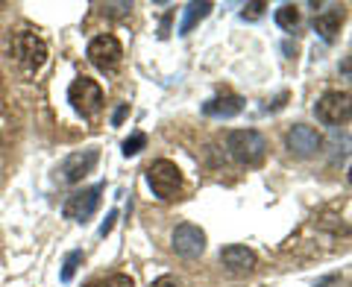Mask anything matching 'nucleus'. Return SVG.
I'll return each instance as SVG.
<instances>
[{"label": "nucleus", "instance_id": "obj_12", "mask_svg": "<svg viewBox=\"0 0 352 287\" xmlns=\"http://www.w3.org/2000/svg\"><path fill=\"white\" fill-rule=\"evenodd\" d=\"M203 112H206L208 117H235V115L244 112V100H241V97H235V94L214 97V100H208V103L203 106Z\"/></svg>", "mask_w": 352, "mask_h": 287}, {"label": "nucleus", "instance_id": "obj_1", "mask_svg": "<svg viewBox=\"0 0 352 287\" xmlns=\"http://www.w3.org/2000/svg\"><path fill=\"white\" fill-rule=\"evenodd\" d=\"M226 147H229V156H232L238 164L252 168V164H258L264 159V152H267V141H264V135L256 132V129H235L232 135H229Z\"/></svg>", "mask_w": 352, "mask_h": 287}, {"label": "nucleus", "instance_id": "obj_22", "mask_svg": "<svg viewBox=\"0 0 352 287\" xmlns=\"http://www.w3.org/2000/svg\"><path fill=\"white\" fill-rule=\"evenodd\" d=\"M150 287H182V284H179V279H176V275H162V279H156Z\"/></svg>", "mask_w": 352, "mask_h": 287}, {"label": "nucleus", "instance_id": "obj_2", "mask_svg": "<svg viewBox=\"0 0 352 287\" xmlns=\"http://www.w3.org/2000/svg\"><path fill=\"white\" fill-rule=\"evenodd\" d=\"M147 182H150V191L156 194L159 200H173L182 187V170L176 168L173 161L159 159L147 168Z\"/></svg>", "mask_w": 352, "mask_h": 287}, {"label": "nucleus", "instance_id": "obj_6", "mask_svg": "<svg viewBox=\"0 0 352 287\" xmlns=\"http://www.w3.org/2000/svg\"><path fill=\"white\" fill-rule=\"evenodd\" d=\"M120 56H124V47L115 36H97L88 44V62L100 71H115L120 65Z\"/></svg>", "mask_w": 352, "mask_h": 287}, {"label": "nucleus", "instance_id": "obj_13", "mask_svg": "<svg viewBox=\"0 0 352 287\" xmlns=\"http://www.w3.org/2000/svg\"><path fill=\"white\" fill-rule=\"evenodd\" d=\"M212 12V3H188L182 9V24H179V36H188V32L200 24V21Z\"/></svg>", "mask_w": 352, "mask_h": 287}, {"label": "nucleus", "instance_id": "obj_14", "mask_svg": "<svg viewBox=\"0 0 352 287\" xmlns=\"http://www.w3.org/2000/svg\"><path fill=\"white\" fill-rule=\"evenodd\" d=\"M314 32H320L323 41H332L338 32H340V15H338V12L317 15V18H314Z\"/></svg>", "mask_w": 352, "mask_h": 287}, {"label": "nucleus", "instance_id": "obj_3", "mask_svg": "<svg viewBox=\"0 0 352 287\" xmlns=\"http://www.w3.org/2000/svg\"><path fill=\"white\" fill-rule=\"evenodd\" d=\"M68 103L74 106V112H80L82 117H94V115H100V108H103V91L94 80L80 76V80H74L68 88Z\"/></svg>", "mask_w": 352, "mask_h": 287}, {"label": "nucleus", "instance_id": "obj_16", "mask_svg": "<svg viewBox=\"0 0 352 287\" xmlns=\"http://www.w3.org/2000/svg\"><path fill=\"white\" fill-rule=\"evenodd\" d=\"M273 18H276V24L282 30H294L296 24H300V12H296V6H291V3H282Z\"/></svg>", "mask_w": 352, "mask_h": 287}, {"label": "nucleus", "instance_id": "obj_9", "mask_svg": "<svg viewBox=\"0 0 352 287\" xmlns=\"http://www.w3.org/2000/svg\"><path fill=\"white\" fill-rule=\"evenodd\" d=\"M314 112L329 126L346 124V120H349V94L346 91H329V94H323L320 100H317Z\"/></svg>", "mask_w": 352, "mask_h": 287}, {"label": "nucleus", "instance_id": "obj_7", "mask_svg": "<svg viewBox=\"0 0 352 287\" xmlns=\"http://www.w3.org/2000/svg\"><path fill=\"white\" fill-rule=\"evenodd\" d=\"M97 159H100V150H82V152H71L68 159L59 164V182L65 185H74V182H82L88 173L94 170Z\"/></svg>", "mask_w": 352, "mask_h": 287}, {"label": "nucleus", "instance_id": "obj_19", "mask_svg": "<svg viewBox=\"0 0 352 287\" xmlns=\"http://www.w3.org/2000/svg\"><path fill=\"white\" fill-rule=\"evenodd\" d=\"M115 220H118V211H115V208H112V211H109V214H106V220H103V226H100V231H97V235H100V238H106V235H109V231H112V229H115Z\"/></svg>", "mask_w": 352, "mask_h": 287}, {"label": "nucleus", "instance_id": "obj_4", "mask_svg": "<svg viewBox=\"0 0 352 287\" xmlns=\"http://www.w3.org/2000/svg\"><path fill=\"white\" fill-rule=\"evenodd\" d=\"M100 194H103V185H94V187H85V191L71 194L62 205V214L68 220H76V223H85V220L97 211V205H100Z\"/></svg>", "mask_w": 352, "mask_h": 287}, {"label": "nucleus", "instance_id": "obj_8", "mask_svg": "<svg viewBox=\"0 0 352 287\" xmlns=\"http://www.w3.org/2000/svg\"><path fill=\"white\" fill-rule=\"evenodd\" d=\"M15 50H18V59L21 65L32 73V71H38L44 62H47V44H44L36 32H18V38H15Z\"/></svg>", "mask_w": 352, "mask_h": 287}, {"label": "nucleus", "instance_id": "obj_21", "mask_svg": "<svg viewBox=\"0 0 352 287\" xmlns=\"http://www.w3.org/2000/svg\"><path fill=\"white\" fill-rule=\"evenodd\" d=\"M129 115V103H120L118 108H115V115H112V126H120L124 124V117Z\"/></svg>", "mask_w": 352, "mask_h": 287}, {"label": "nucleus", "instance_id": "obj_5", "mask_svg": "<svg viewBox=\"0 0 352 287\" xmlns=\"http://www.w3.org/2000/svg\"><path fill=\"white\" fill-rule=\"evenodd\" d=\"M170 246L176 255H182V258H200L206 252V231L194 223H182L173 229Z\"/></svg>", "mask_w": 352, "mask_h": 287}, {"label": "nucleus", "instance_id": "obj_20", "mask_svg": "<svg viewBox=\"0 0 352 287\" xmlns=\"http://www.w3.org/2000/svg\"><path fill=\"white\" fill-rule=\"evenodd\" d=\"M264 9H267L264 3H250V6L244 9V12H241V18H244V21H247V18H250V21H252V18H261Z\"/></svg>", "mask_w": 352, "mask_h": 287}, {"label": "nucleus", "instance_id": "obj_15", "mask_svg": "<svg viewBox=\"0 0 352 287\" xmlns=\"http://www.w3.org/2000/svg\"><path fill=\"white\" fill-rule=\"evenodd\" d=\"M80 264H82V252H80V249H74V252H68V255H65V261H62V273H59L62 284L74 282L76 270H80Z\"/></svg>", "mask_w": 352, "mask_h": 287}, {"label": "nucleus", "instance_id": "obj_10", "mask_svg": "<svg viewBox=\"0 0 352 287\" xmlns=\"http://www.w3.org/2000/svg\"><path fill=\"white\" fill-rule=\"evenodd\" d=\"M285 144H288V150L294 152V156H300V159H311V156H317V152H320L323 138H320V132H317L314 126L296 124V126L288 132V138H285Z\"/></svg>", "mask_w": 352, "mask_h": 287}, {"label": "nucleus", "instance_id": "obj_18", "mask_svg": "<svg viewBox=\"0 0 352 287\" xmlns=\"http://www.w3.org/2000/svg\"><path fill=\"white\" fill-rule=\"evenodd\" d=\"M91 287H135V284H132V279H129V275H109V279H103V282H94Z\"/></svg>", "mask_w": 352, "mask_h": 287}, {"label": "nucleus", "instance_id": "obj_17", "mask_svg": "<svg viewBox=\"0 0 352 287\" xmlns=\"http://www.w3.org/2000/svg\"><path fill=\"white\" fill-rule=\"evenodd\" d=\"M144 144H147L144 132H135V135H129V138L124 141V156H135V152L144 150Z\"/></svg>", "mask_w": 352, "mask_h": 287}, {"label": "nucleus", "instance_id": "obj_11", "mask_svg": "<svg viewBox=\"0 0 352 287\" xmlns=\"http://www.w3.org/2000/svg\"><path fill=\"white\" fill-rule=\"evenodd\" d=\"M220 261H223V267L232 270V273H250L256 267V252L247 249V246H226L220 252Z\"/></svg>", "mask_w": 352, "mask_h": 287}]
</instances>
